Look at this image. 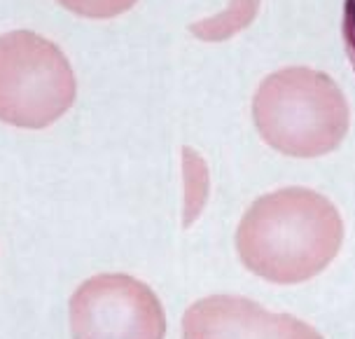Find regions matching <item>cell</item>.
Wrapping results in <instances>:
<instances>
[{
	"label": "cell",
	"mask_w": 355,
	"mask_h": 339,
	"mask_svg": "<svg viewBox=\"0 0 355 339\" xmlns=\"http://www.w3.org/2000/svg\"><path fill=\"white\" fill-rule=\"evenodd\" d=\"M339 208L320 192L285 188L250 204L236 229L243 267L276 286L318 276L344 246Z\"/></svg>",
	"instance_id": "obj_1"
},
{
	"label": "cell",
	"mask_w": 355,
	"mask_h": 339,
	"mask_svg": "<svg viewBox=\"0 0 355 339\" xmlns=\"http://www.w3.org/2000/svg\"><path fill=\"white\" fill-rule=\"evenodd\" d=\"M252 119L276 152L313 159L339 148L351 126V110L329 75L293 66L262 80L252 99Z\"/></svg>",
	"instance_id": "obj_2"
},
{
	"label": "cell",
	"mask_w": 355,
	"mask_h": 339,
	"mask_svg": "<svg viewBox=\"0 0 355 339\" xmlns=\"http://www.w3.org/2000/svg\"><path fill=\"white\" fill-rule=\"evenodd\" d=\"M78 82L66 54L33 31L0 35V122L44 129L71 110Z\"/></svg>",
	"instance_id": "obj_3"
},
{
	"label": "cell",
	"mask_w": 355,
	"mask_h": 339,
	"mask_svg": "<svg viewBox=\"0 0 355 339\" xmlns=\"http://www.w3.org/2000/svg\"><path fill=\"white\" fill-rule=\"evenodd\" d=\"M73 339H164L166 311L148 283L129 274H98L68 302Z\"/></svg>",
	"instance_id": "obj_4"
},
{
	"label": "cell",
	"mask_w": 355,
	"mask_h": 339,
	"mask_svg": "<svg viewBox=\"0 0 355 339\" xmlns=\"http://www.w3.org/2000/svg\"><path fill=\"white\" fill-rule=\"evenodd\" d=\"M182 339H322V335L297 316L266 311L248 297L211 295L185 311Z\"/></svg>",
	"instance_id": "obj_5"
},
{
	"label": "cell",
	"mask_w": 355,
	"mask_h": 339,
	"mask_svg": "<svg viewBox=\"0 0 355 339\" xmlns=\"http://www.w3.org/2000/svg\"><path fill=\"white\" fill-rule=\"evenodd\" d=\"M257 8H259V0H230V5L220 15L204 19L199 24H192L189 31L206 42L227 40L230 35L239 33V31L248 26L257 15Z\"/></svg>",
	"instance_id": "obj_6"
},
{
	"label": "cell",
	"mask_w": 355,
	"mask_h": 339,
	"mask_svg": "<svg viewBox=\"0 0 355 339\" xmlns=\"http://www.w3.org/2000/svg\"><path fill=\"white\" fill-rule=\"evenodd\" d=\"M208 190H211V181H208V169L204 159L194 155L192 150H185V225L187 227L204 210Z\"/></svg>",
	"instance_id": "obj_7"
},
{
	"label": "cell",
	"mask_w": 355,
	"mask_h": 339,
	"mask_svg": "<svg viewBox=\"0 0 355 339\" xmlns=\"http://www.w3.org/2000/svg\"><path fill=\"white\" fill-rule=\"evenodd\" d=\"M56 3L87 19H112L129 12L138 0H56Z\"/></svg>",
	"instance_id": "obj_8"
},
{
	"label": "cell",
	"mask_w": 355,
	"mask_h": 339,
	"mask_svg": "<svg viewBox=\"0 0 355 339\" xmlns=\"http://www.w3.org/2000/svg\"><path fill=\"white\" fill-rule=\"evenodd\" d=\"M341 35H344V49L355 70V0H344V22H341Z\"/></svg>",
	"instance_id": "obj_9"
}]
</instances>
